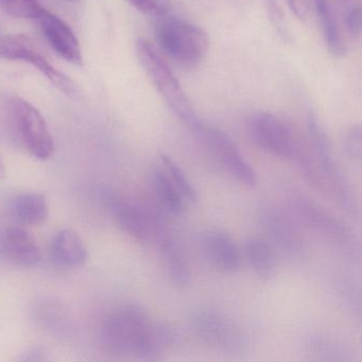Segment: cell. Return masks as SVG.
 <instances>
[{
	"instance_id": "obj_1",
	"label": "cell",
	"mask_w": 362,
	"mask_h": 362,
	"mask_svg": "<svg viewBox=\"0 0 362 362\" xmlns=\"http://www.w3.org/2000/svg\"><path fill=\"white\" fill-rule=\"evenodd\" d=\"M103 344L111 353L152 359L177 341L170 326L156 321L137 305H127L110 313L101 327Z\"/></svg>"
},
{
	"instance_id": "obj_3",
	"label": "cell",
	"mask_w": 362,
	"mask_h": 362,
	"mask_svg": "<svg viewBox=\"0 0 362 362\" xmlns=\"http://www.w3.org/2000/svg\"><path fill=\"white\" fill-rule=\"evenodd\" d=\"M160 49L186 69L198 66L209 48L207 33L200 27L177 18H164L156 27Z\"/></svg>"
},
{
	"instance_id": "obj_8",
	"label": "cell",
	"mask_w": 362,
	"mask_h": 362,
	"mask_svg": "<svg viewBox=\"0 0 362 362\" xmlns=\"http://www.w3.org/2000/svg\"><path fill=\"white\" fill-rule=\"evenodd\" d=\"M0 59L30 63L61 92L66 95L75 93L74 82L54 69L44 56L39 45L27 35H11L0 37Z\"/></svg>"
},
{
	"instance_id": "obj_27",
	"label": "cell",
	"mask_w": 362,
	"mask_h": 362,
	"mask_svg": "<svg viewBox=\"0 0 362 362\" xmlns=\"http://www.w3.org/2000/svg\"><path fill=\"white\" fill-rule=\"evenodd\" d=\"M347 31L353 37H360L362 31V11L360 7L351 8L345 14Z\"/></svg>"
},
{
	"instance_id": "obj_13",
	"label": "cell",
	"mask_w": 362,
	"mask_h": 362,
	"mask_svg": "<svg viewBox=\"0 0 362 362\" xmlns=\"http://www.w3.org/2000/svg\"><path fill=\"white\" fill-rule=\"evenodd\" d=\"M203 251L214 268L235 273L241 266V254L234 239L222 230H209L202 238Z\"/></svg>"
},
{
	"instance_id": "obj_16",
	"label": "cell",
	"mask_w": 362,
	"mask_h": 362,
	"mask_svg": "<svg viewBox=\"0 0 362 362\" xmlns=\"http://www.w3.org/2000/svg\"><path fill=\"white\" fill-rule=\"evenodd\" d=\"M10 213L23 226H42L49 218V205L43 194H22L12 199Z\"/></svg>"
},
{
	"instance_id": "obj_14",
	"label": "cell",
	"mask_w": 362,
	"mask_h": 362,
	"mask_svg": "<svg viewBox=\"0 0 362 362\" xmlns=\"http://www.w3.org/2000/svg\"><path fill=\"white\" fill-rule=\"evenodd\" d=\"M50 257L61 268H80L88 260V250L75 230H59L50 243Z\"/></svg>"
},
{
	"instance_id": "obj_20",
	"label": "cell",
	"mask_w": 362,
	"mask_h": 362,
	"mask_svg": "<svg viewBox=\"0 0 362 362\" xmlns=\"http://www.w3.org/2000/svg\"><path fill=\"white\" fill-rule=\"evenodd\" d=\"M313 5L321 23L324 41L328 50L337 58H341L346 52V47L329 0H313Z\"/></svg>"
},
{
	"instance_id": "obj_10",
	"label": "cell",
	"mask_w": 362,
	"mask_h": 362,
	"mask_svg": "<svg viewBox=\"0 0 362 362\" xmlns=\"http://www.w3.org/2000/svg\"><path fill=\"white\" fill-rule=\"evenodd\" d=\"M35 21L44 37L58 56L77 66L83 65L79 41L64 21L45 9L42 10Z\"/></svg>"
},
{
	"instance_id": "obj_12",
	"label": "cell",
	"mask_w": 362,
	"mask_h": 362,
	"mask_svg": "<svg viewBox=\"0 0 362 362\" xmlns=\"http://www.w3.org/2000/svg\"><path fill=\"white\" fill-rule=\"evenodd\" d=\"M0 253L14 266L35 268L41 262L39 245L21 226H10L0 234Z\"/></svg>"
},
{
	"instance_id": "obj_11",
	"label": "cell",
	"mask_w": 362,
	"mask_h": 362,
	"mask_svg": "<svg viewBox=\"0 0 362 362\" xmlns=\"http://www.w3.org/2000/svg\"><path fill=\"white\" fill-rule=\"evenodd\" d=\"M294 209L300 219L308 224L313 230L321 233L337 245L349 247L353 243V236L340 221L332 217L329 213L313 203L309 199L300 197L293 201Z\"/></svg>"
},
{
	"instance_id": "obj_26",
	"label": "cell",
	"mask_w": 362,
	"mask_h": 362,
	"mask_svg": "<svg viewBox=\"0 0 362 362\" xmlns=\"http://www.w3.org/2000/svg\"><path fill=\"white\" fill-rule=\"evenodd\" d=\"M264 3L269 20L272 23L277 33L284 35V33H285V20H284L283 11H281L279 3L276 0H264Z\"/></svg>"
},
{
	"instance_id": "obj_17",
	"label": "cell",
	"mask_w": 362,
	"mask_h": 362,
	"mask_svg": "<svg viewBox=\"0 0 362 362\" xmlns=\"http://www.w3.org/2000/svg\"><path fill=\"white\" fill-rule=\"evenodd\" d=\"M160 249L171 281L177 287L189 285L192 274L183 250L173 235L163 230L160 234Z\"/></svg>"
},
{
	"instance_id": "obj_9",
	"label": "cell",
	"mask_w": 362,
	"mask_h": 362,
	"mask_svg": "<svg viewBox=\"0 0 362 362\" xmlns=\"http://www.w3.org/2000/svg\"><path fill=\"white\" fill-rule=\"evenodd\" d=\"M197 136L202 139L219 158L224 168L240 183L253 187L257 184V175L253 167L241 154L232 139L216 127L203 124Z\"/></svg>"
},
{
	"instance_id": "obj_7",
	"label": "cell",
	"mask_w": 362,
	"mask_h": 362,
	"mask_svg": "<svg viewBox=\"0 0 362 362\" xmlns=\"http://www.w3.org/2000/svg\"><path fill=\"white\" fill-rule=\"evenodd\" d=\"M192 327L203 342L223 353L236 355L247 349V334L237 322L219 311H198L192 315Z\"/></svg>"
},
{
	"instance_id": "obj_18",
	"label": "cell",
	"mask_w": 362,
	"mask_h": 362,
	"mask_svg": "<svg viewBox=\"0 0 362 362\" xmlns=\"http://www.w3.org/2000/svg\"><path fill=\"white\" fill-rule=\"evenodd\" d=\"M245 255L255 274L264 281L276 275L277 262L272 247L259 237H249L245 243Z\"/></svg>"
},
{
	"instance_id": "obj_23",
	"label": "cell",
	"mask_w": 362,
	"mask_h": 362,
	"mask_svg": "<svg viewBox=\"0 0 362 362\" xmlns=\"http://www.w3.org/2000/svg\"><path fill=\"white\" fill-rule=\"evenodd\" d=\"M0 8L18 20H37L44 9L37 0H0Z\"/></svg>"
},
{
	"instance_id": "obj_24",
	"label": "cell",
	"mask_w": 362,
	"mask_h": 362,
	"mask_svg": "<svg viewBox=\"0 0 362 362\" xmlns=\"http://www.w3.org/2000/svg\"><path fill=\"white\" fill-rule=\"evenodd\" d=\"M137 11L154 18H163L171 10V0H127Z\"/></svg>"
},
{
	"instance_id": "obj_4",
	"label": "cell",
	"mask_w": 362,
	"mask_h": 362,
	"mask_svg": "<svg viewBox=\"0 0 362 362\" xmlns=\"http://www.w3.org/2000/svg\"><path fill=\"white\" fill-rule=\"evenodd\" d=\"M7 120L16 141L40 160L54 156V143L41 112L20 97H12L7 103Z\"/></svg>"
},
{
	"instance_id": "obj_29",
	"label": "cell",
	"mask_w": 362,
	"mask_h": 362,
	"mask_svg": "<svg viewBox=\"0 0 362 362\" xmlns=\"http://www.w3.org/2000/svg\"><path fill=\"white\" fill-rule=\"evenodd\" d=\"M6 175H7V170H6V165L4 163L3 158L0 156V181L5 179Z\"/></svg>"
},
{
	"instance_id": "obj_22",
	"label": "cell",
	"mask_w": 362,
	"mask_h": 362,
	"mask_svg": "<svg viewBox=\"0 0 362 362\" xmlns=\"http://www.w3.org/2000/svg\"><path fill=\"white\" fill-rule=\"evenodd\" d=\"M160 162H162L163 168L166 171L169 179L177 188V192L186 205L188 206V205L196 204L198 202V194L185 173L180 168L179 165L167 156H160Z\"/></svg>"
},
{
	"instance_id": "obj_6",
	"label": "cell",
	"mask_w": 362,
	"mask_h": 362,
	"mask_svg": "<svg viewBox=\"0 0 362 362\" xmlns=\"http://www.w3.org/2000/svg\"><path fill=\"white\" fill-rule=\"evenodd\" d=\"M307 128H308L309 141L315 158V164L319 169L322 184L323 185L326 183L327 185L329 184L332 194L336 199H338L339 203L344 207V209L349 211H355V199L353 198V192L349 188L344 175L341 173L338 164L334 160L329 139L325 131L313 114H309Z\"/></svg>"
},
{
	"instance_id": "obj_15",
	"label": "cell",
	"mask_w": 362,
	"mask_h": 362,
	"mask_svg": "<svg viewBox=\"0 0 362 362\" xmlns=\"http://www.w3.org/2000/svg\"><path fill=\"white\" fill-rule=\"evenodd\" d=\"M260 220L267 233L284 253L294 257L302 253L303 241L300 235L289 220L286 219L279 211L268 209L262 214Z\"/></svg>"
},
{
	"instance_id": "obj_28",
	"label": "cell",
	"mask_w": 362,
	"mask_h": 362,
	"mask_svg": "<svg viewBox=\"0 0 362 362\" xmlns=\"http://www.w3.org/2000/svg\"><path fill=\"white\" fill-rule=\"evenodd\" d=\"M287 4L296 18L300 20L308 18L311 10L310 0H287Z\"/></svg>"
},
{
	"instance_id": "obj_19",
	"label": "cell",
	"mask_w": 362,
	"mask_h": 362,
	"mask_svg": "<svg viewBox=\"0 0 362 362\" xmlns=\"http://www.w3.org/2000/svg\"><path fill=\"white\" fill-rule=\"evenodd\" d=\"M112 215L116 223L137 240L145 241L149 237V223L145 214L132 203L115 200L112 204Z\"/></svg>"
},
{
	"instance_id": "obj_2",
	"label": "cell",
	"mask_w": 362,
	"mask_h": 362,
	"mask_svg": "<svg viewBox=\"0 0 362 362\" xmlns=\"http://www.w3.org/2000/svg\"><path fill=\"white\" fill-rule=\"evenodd\" d=\"M136 54L144 71L175 115L197 134L204 122L198 117L188 97L162 54L148 40L139 37Z\"/></svg>"
},
{
	"instance_id": "obj_21",
	"label": "cell",
	"mask_w": 362,
	"mask_h": 362,
	"mask_svg": "<svg viewBox=\"0 0 362 362\" xmlns=\"http://www.w3.org/2000/svg\"><path fill=\"white\" fill-rule=\"evenodd\" d=\"M151 182L154 194H156V200L160 202V206L170 215H181L187 205L180 196L177 188L169 179L164 168L154 169L152 173Z\"/></svg>"
},
{
	"instance_id": "obj_25",
	"label": "cell",
	"mask_w": 362,
	"mask_h": 362,
	"mask_svg": "<svg viewBox=\"0 0 362 362\" xmlns=\"http://www.w3.org/2000/svg\"><path fill=\"white\" fill-rule=\"evenodd\" d=\"M344 150L351 160L360 164L362 158V132L359 126L353 127L347 131L344 137Z\"/></svg>"
},
{
	"instance_id": "obj_5",
	"label": "cell",
	"mask_w": 362,
	"mask_h": 362,
	"mask_svg": "<svg viewBox=\"0 0 362 362\" xmlns=\"http://www.w3.org/2000/svg\"><path fill=\"white\" fill-rule=\"evenodd\" d=\"M247 131L257 147L284 160H300L306 152L291 124L277 116L258 112L247 119Z\"/></svg>"
},
{
	"instance_id": "obj_30",
	"label": "cell",
	"mask_w": 362,
	"mask_h": 362,
	"mask_svg": "<svg viewBox=\"0 0 362 362\" xmlns=\"http://www.w3.org/2000/svg\"><path fill=\"white\" fill-rule=\"evenodd\" d=\"M343 1H345V3H349V1H351V0H343Z\"/></svg>"
}]
</instances>
